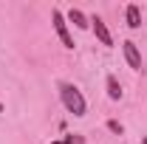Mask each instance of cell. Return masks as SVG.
Instances as JSON below:
<instances>
[{"mask_svg":"<svg viewBox=\"0 0 147 144\" xmlns=\"http://www.w3.org/2000/svg\"><path fill=\"white\" fill-rule=\"evenodd\" d=\"M51 20H54V31H57V37H59V42L71 51L74 40H71V31H68V23H65V14H62L59 9H54V11H51Z\"/></svg>","mask_w":147,"mask_h":144,"instance_id":"obj_2","label":"cell"},{"mask_svg":"<svg viewBox=\"0 0 147 144\" xmlns=\"http://www.w3.org/2000/svg\"><path fill=\"white\" fill-rule=\"evenodd\" d=\"M125 17H127V28H139L142 26V11H139L136 3H130L127 9H125Z\"/></svg>","mask_w":147,"mask_h":144,"instance_id":"obj_5","label":"cell"},{"mask_svg":"<svg viewBox=\"0 0 147 144\" xmlns=\"http://www.w3.org/2000/svg\"><path fill=\"white\" fill-rule=\"evenodd\" d=\"M91 28H93V34H96V40L102 45H113V37H110V31H108V26H105L102 17H91Z\"/></svg>","mask_w":147,"mask_h":144,"instance_id":"obj_4","label":"cell"},{"mask_svg":"<svg viewBox=\"0 0 147 144\" xmlns=\"http://www.w3.org/2000/svg\"><path fill=\"white\" fill-rule=\"evenodd\" d=\"M57 88H59V99H62V105H65L68 113H74V116H85V113H88L85 96H82V90L76 88V85H71V82H59Z\"/></svg>","mask_w":147,"mask_h":144,"instance_id":"obj_1","label":"cell"},{"mask_svg":"<svg viewBox=\"0 0 147 144\" xmlns=\"http://www.w3.org/2000/svg\"><path fill=\"white\" fill-rule=\"evenodd\" d=\"M108 130H110V133H116V136H122V133H125V127L119 124L116 119H108Z\"/></svg>","mask_w":147,"mask_h":144,"instance_id":"obj_8","label":"cell"},{"mask_svg":"<svg viewBox=\"0 0 147 144\" xmlns=\"http://www.w3.org/2000/svg\"><path fill=\"white\" fill-rule=\"evenodd\" d=\"M68 20H71L76 28H88V26H91V20L85 17V14H82L79 9H71V11H68Z\"/></svg>","mask_w":147,"mask_h":144,"instance_id":"obj_7","label":"cell"},{"mask_svg":"<svg viewBox=\"0 0 147 144\" xmlns=\"http://www.w3.org/2000/svg\"><path fill=\"white\" fill-rule=\"evenodd\" d=\"M51 144H82V136H65L59 141H51Z\"/></svg>","mask_w":147,"mask_h":144,"instance_id":"obj_9","label":"cell"},{"mask_svg":"<svg viewBox=\"0 0 147 144\" xmlns=\"http://www.w3.org/2000/svg\"><path fill=\"white\" fill-rule=\"evenodd\" d=\"M142 144H147V136H144V139H142Z\"/></svg>","mask_w":147,"mask_h":144,"instance_id":"obj_10","label":"cell"},{"mask_svg":"<svg viewBox=\"0 0 147 144\" xmlns=\"http://www.w3.org/2000/svg\"><path fill=\"white\" fill-rule=\"evenodd\" d=\"M105 85H108V99H113V102H119L122 99V85H119V79L110 73L108 79H105Z\"/></svg>","mask_w":147,"mask_h":144,"instance_id":"obj_6","label":"cell"},{"mask_svg":"<svg viewBox=\"0 0 147 144\" xmlns=\"http://www.w3.org/2000/svg\"><path fill=\"white\" fill-rule=\"evenodd\" d=\"M122 51H125V59H127V65L133 71H142V54H139V45L127 40V42H122Z\"/></svg>","mask_w":147,"mask_h":144,"instance_id":"obj_3","label":"cell"}]
</instances>
